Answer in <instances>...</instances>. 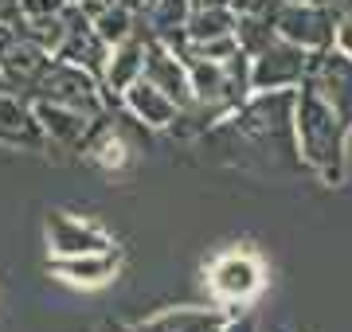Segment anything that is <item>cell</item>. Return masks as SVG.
I'll return each instance as SVG.
<instances>
[{
  "label": "cell",
  "mask_w": 352,
  "mask_h": 332,
  "mask_svg": "<svg viewBox=\"0 0 352 332\" xmlns=\"http://www.w3.org/2000/svg\"><path fill=\"white\" fill-rule=\"evenodd\" d=\"M32 98H43V102H59V106H75V110H87V114L102 117L110 114V98L102 90V78L94 71L78 63H67V59H51V67L43 71L39 86L32 90Z\"/></svg>",
  "instance_id": "6da1fadb"
},
{
  "label": "cell",
  "mask_w": 352,
  "mask_h": 332,
  "mask_svg": "<svg viewBox=\"0 0 352 332\" xmlns=\"http://www.w3.org/2000/svg\"><path fill=\"white\" fill-rule=\"evenodd\" d=\"M8 39H12V27H8V24H0V47H4Z\"/></svg>",
  "instance_id": "2e32d148"
},
{
  "label": "cell",
  "mask_w": 352,
  "mask_h": 332,
  "mask_svg": "<svg viewBox=\"0 0 352 332\" xmlns=\"http://www.w3.org/2000/svg\"><path fill=\"white\" fill-rule=\"evenodd\" d=\"M32 106H36L39 126H43V133H47V145H59V149H71V153L82 149L90 126L98 121V117L87 114V110L59 106V102H43V98H32Z\"/></svg>",
  "instance_id": "ba28073f"
},
{
  "label": "cell",
  "mask_w": 352,
  "mask_h": 332,
  "mask_svg": "<svg viewBox=\"0 0 352 332\" xmlns=\"http://www.w3.org/2000/svg\"><path fill=\"white\" fill-rule=\"evenodd\" d=\"M67 0H20V12H24V20H32V16H47V12H59Z\"/></svg>",
  "instance_id": "4fadbf2b"
},
{
  "label": "cell",
  "mask_w": 352,
  "mask_h": 332,
  "mask_svg": "<svg viewBox=\"0 0 352 332\" xmlns=\"http://www.w3.org/2000/svg\"><path fill=\"white\" fill-rule=\"evenodd\" d=\"M122 270V250H98V254H78V258H47V274L67 281V285H82V289H98L110 285Z\"/></svg>",
  "instance_id": "52a82bcc"
},
{
  "label": "cell",
  "mask_w": 352,
  "mask_h": 332,
  "mask_svg": "<svg viewBox=\"0 0 352 332\" xmlns=\"http://www.w3.org/2000/svg\"><path fill=\"white\" fill-rule=\"evenodd\" d=\"M0 145H12L24 153H47V133L39 126L32 98L0 86Z\"/></svg>",
  "instance_id": "5b68a950"
},
{
  "label": "cell",
  "mask_w": 352,
  "mask_h": 332,
  "mask_svg": "<svg viewBox=\"0 0 352 332\" xmlns=\"http://www.w3.org/2000/svg\"><path fill=\"white\" fill-rule=\"evenodd\" d=\"M82 161H87L90 168H98V172H122V168L129 165V145L122 141V133L113 126H106V114L90 126V133H87V141H82Z\"/></svg>",
  "instance_id": "8fae6325"
},
{
  "label": "cell",
  "mask_w": 352,
  "mask_h": 332,
  "mask_svg": "<svg viewBox=\"0 0 352 332\" xmlns=\"http://www.w3.org/2000/svg\"><path fill=\"white\" fill-rule=\"evenodd\" d=\"M340 39H344V43H352V24L344 27V32H340Z\"/></svg>",
  "instance_id": "e0dca14e"
},
{
  "label": "cell",
  "mask_w": 352,
  "mask_h": 332,
  "mask_svg": "<svg viewBox=\"0 0 352 332\" xmlns=\"http://www.w3.org/2000/svg\"><path fill=\"white\" fill-rule=\"evenodd\" d=\"M145 43H149V32L141 36V24H138L133 36L110 47L106 67H102V90H106L110 106H122V94L145 75Z\"/></svg>",
  "instance_id": "8992f818"
},
{
  "label": "cell",
  "mask_w": 352,
  "mask_h": 332,
  "mask_svg": "<svg viewBox=\"0 0 352 332\" xmlns=\"http://www.w3.org/2000/svg\"><path fill=\"white\" fill-rule=\"evenodd\" d=\"M106 55H110V43L98 36V27H94V20H90L82 8L75 4V16H71V27H67V39L59 43V51H55V59H67V63H78L87 67V71H94V75L102 78V67H106Z\"/></svg>",
  "instance_id": "9c48e42d"
},
{
  "label": "cell",
  "mask_w": 352,
  "mask_h": 332,
  "mask_svg": "<svg viewBox=\"0 0 352 332\" xmlns=\"http://www.w3.org/2000/svg\"><path fill=\"white\" fill-rule=\"evenodd\" d=\"M51 59H55L51 51H43V47L32 43L28 36L12 32V39L0 47V86L32 98V90L39 86V78H43V71L51 67Z\"/></svg>",
  "instance_id": "3957f363"
},
{
  "label": "cell",
  "mask_w": 352,
  "mask_h": 332,
  "mask_svg": "<svg viewBox=\"0 0 352 332\" xmlns=\"http://www.w3.org/2000/svg\"><path fill=\"white\" fill-rule=\"evenodd\" d=\"M122 106H126L129 114L138 117L141 126L149 129H168L176 126V114H180V106H176V98H168L157 82H149V78L141 75L133 86L122 94Z\"/></svg>",
  "instance_id": "30bf717a"
},
{
  "label": "cell",
  "mask_w": 352,
  "mask_h": 332,
  "mask_svg": "<svg viewBox=\"0 0 352 332\" xmlns=\"http://www.w3.org/2000/svg\"><path fill=\"white\" fill-rule=\"evenodd\" d=\"M118 4H122V8H129L133 16H149V8L157 4V0H118Z\"/></svg>",
  "instance_id": "9a60e30c"
},
{
  "label": "cell",
  "mask_w": 352,
  "mask_h": 332,
  "mask_svg": "<svg viewBox=\"0 0 352 332\" xmlns=\"http://www.w3.org/2000/svg\"><path fill=\"white\" fill-rule=\"evenodd\" d=\"M258 285H263V266H258V258L247 254V250L219 254L212 266H208V289H212L219 301H227V305L254 297Z\"/></svg>",
  "instance_id": "277c9868"
},
{
  "label": "cell",
  "mask_w": 352,
  "mask_h": 332,
  "mask_svg": "<svg viewBox=\"0 0 352 332\" xmlns=\"http://www.w3.org/2000/svg\"><path fill=\"white\" fill-rule=\"evenodd\" d=\"M20 20H24V12H20V0H0V24H8L16 32V27H20Z\"/></svg>",
  "instance_id": "5bb4252c"
},
{
  "label": "cell",
  "mask_w": 352,
  "mask_h": 332,
  "mask_svg": "<svg viewBox=\"0 0 352 332\" xmlns=\"http://www.w3.org/2000/svg\"><path fill=\"white\" fill-rule=\"evenodd\" d=\"M138 332H223V313L215 309H168L141 320Z\"/></svg>",
  "instance_id": "7c38bea8"
},
{
  "label": "cell",
  "mask_w": 352,
  "mask_h": 332,
  "mask_svg": "<svg viewBox=\"0 0 352 332\" xmlns=\"http://www.w3.org/2000/svg\"><path fill=\"white\" fill-rule=\"evenodd\" d=\"M43 235H47V254L51 258L98 254V250H110L113 246L106 227H98V223L87 219V215H71V211H51Z\"/></svg>",
  "instance_id": "7a4b0ae2"
}]
</instances>
